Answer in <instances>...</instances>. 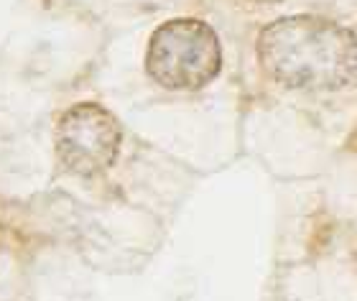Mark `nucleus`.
<instances>
[{
	"mask_svg": "<svg viewBox=\"0 0 357 301\" xmlns=\"http://www.w3.org/2000/svg\"><path fill=\"white\" fill-rule=\"evenodd\" d=\"M123 130L110 110L95 102L69 107L56 123V156L67 171L95 176L115 164Z\"/></svg>",
	"mask_w": 357,
	"mask_h": 301,
	"instance_id": "7ed1b4c3",
	"label": "nucleus"
},
{
	"mask_svg": "<svg viewBox=\"0 0 357 301\" xmlns=\"http://www.w3.org/2000/svg\"><path fill=\"white\" fill-rule=\"evenodd\" d=\"M258 3H275V0H258Z\"/></svg>",
	"mask_w": 357,
	"mask_h": 301,
	"instance_id": "20e7f679",
	"label": "nucleus"
},
{
	"mask_svg": "<svg viewBox=\"0 0 357 301\" xmlns=\"http://www.w3.org/2000/svg\"><path fill=\"white\" fill-rule=\"evenodd\" d=\"M258 59L291 90L332 92L357 77V36L329 18H281L263 29Z\"/></svg>",
	"mask_w": 357,
	"mask_h": 301,
	"instance_id": "f257e3e1",
	"label": "nucleus"
},
{
	"mask_svg": "<svg viewBox=\"0 0 357 301\" xmlns=\"http://www.w3.org/2000/svg\"><path fill=\"white\" fill-rule=\"evenodd\" d=\"M220 38L197 18L161 23L149 41L146 72L166 90H202L220 75Z\"/></svg>",
	"mask_w": 357,
	"mask_h": 301,
	"instance_id": "f03ea898",
	"label": "nucleus"
}]
</instances>
